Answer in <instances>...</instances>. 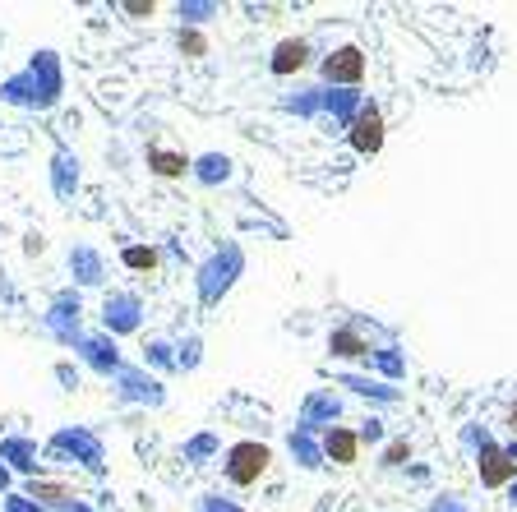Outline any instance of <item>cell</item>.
Returning <instances> with one entry per match:
<instances>
[{
    "label": "cell",
    "mask_w": 517,
    "mask_h": 512,
    "mask_svg": "<svg viewBox=\"0 0 517 512\" xmlns=\"http://www.w3.org/2000/svg\"><path fill=\"white\" fill-rule=\"evenodd\" d=\"M287 111H296V116H319V111H324V88H305V93L287 97Z\"/></svg>",
    "instance_id": "4dcf8cb0"
},
{
    "label": "cell",
    "mask_w": 517,
    "mask_h": 512,
    "mask_svg": "<svg viewBox=\"0 0 517 512\" xmlns=\"http://www.w3.org/2000/svg\"><path fill=\"white\" fill-rule=\"evenodd\" d=\"M0 462L10 466V471H24V476L37 480V443L33 439H0Z\"/></svg>",
    "instance_id": "7402d4cb"
},
{
    "label": "cell",
    "mask_w": 517,
    "mask_h": 512,
    "mask_svg": "<svg viewBox=\"0 0 517 512\" xmlns=\"http://www.w3.org/2000/svg\"><path fill=\"white\" fill-rule=\"evenodd\" d=\"M494 443V434L485 425H467L462 429V448H467V453H481V448H490Z\"/></svg>",
    "instance_id": "e575fe53"
},
{
    "label": "cell",
    "mask_w": 517,
    "mask_h": 512,
    "mask_svg": "<svg viewBox=\"0 0 517 512\" xmlns=\"http://www.w3.org/2000/svg\"><path fill=\"white\" fill-rule=\"evenodd\" d=\"M342 383H347L351 393H361V397H374V402H397V388L393 383H370V379H361V374H342Z\"/></svg>",
    "instance_id": "d4e9b609"
},
{
    "label": "cell",
    "mask_w": 517,
    "mask_h": 512,
    "mask_svg": "<svg viewBox=\"0 0 517 512\" xmlns=\"http://www.w3.org/2000/svg\"><path fill=\"white\" fill-rule=\"evenodd\" d=\"M217 10H222L217 0H181V5H176V14L185 19V28H199L204 19H213Z\"/></svg>",
    "instance_id": "f1b7e54d"
},
{
    "label": "cell",
    "mask_w": 517,
    "mask_h": 512,
    "mask_svg": "<svg viewBox=\"0 0 517 512\" xmlns=\"http://www.w3.org/2000/svg\"><path fill=\"white\" fill-rule=\"evenodd\" d=\"M70 273L79 286H102V277H107V263H102V254L93 250V245H74L70 250Z\"/></svg>",
    "instance_id": "ffe728a7"
},
{
    "label": "cell",
    "mask_w": 517,
    "mask_h": 512,
    "mask_svg": "<svg viewBox=\"0 0 517 512\" xmlns=\"http://www.w3.org/2000/svg\"><path fill=\"white\" fill-rule=\"evenodd\" d=\"M28 499L42 503L47 512H65V508H74V503H79V494H74V489L65 485V480L37 476V480H28Z\"/></svg>",
    "instance_id": "2e32d148"
},
{
    "label": "cell",
    "mask_w": 517,
    "mask_h": 512,
    "mask_svg": "<svg viewBox=\"0 0 517 512\" xmlns=\"http://www.w3.org/2000/svg\"><path fill=\"white\" fill-rule=\"evenodd\" d=\"M157 259H162V254H157L153 245H125L121 250V263L130 268V273H153Z\"/></svg>",
    "instance_id": "4316f807"
},
{
    "label": "cell",
    "mask_w": 517,
    "mask_h": 512,
    "mask_svg": "<svg viewBox=\"0 0 517 512\" xmlns=\"http://www.w3.org/2000/svg\"><path fill=\"white\" fill-rule=\"evenodd\" d=\"M222 466H227V480L236 489H254L273 466V448L259 439H236L227 448V457H222Z\"/></svg>",
    "instance_id": "7a4b0ae2"
},
{
    "label": "cell",
    "mask_w": 517,
    "mask_h": 512,
    "mask_svg": "<svg viewBox=\"0 0 517 512\" xmlns=\"http://www.w3.org/2000/svg\"><path fill=\"white\" fill-rule=\"evenodd\" d=\"M407 462H411V439H388L384 453H379V466L393 471V466H407Z\"/></svg>",
    "instance_id": "836d02e7"
},
{
    "label": "cell",
    "mask_w": 517,
    "mask_h": 512,
    "mask_svg": "<svg viewBox=\"0 0 517 512\" xmlns=\"http://www.w3.org/2000/svg\"><path fill=\"white\" fill-rule=\"evenodd\" d=\"M508 494H513V503H517V480H513V485H508Z\"/></svg>",
    "instance_id": "ee69618b"
},
{
    "label": "cell",
    "mask_w": 517,
    "mask_h": 512,
    "mask_svg": "<svg viewBox=\"0 0 517 512\" xmlns=\"http://www.w3.org/2000/svg\"><path fill=\"white\" fill-rule=\"evenodd\" d=\"M361 107H365L361 88H324V111L337 120V125H342V130H347L351 120L361 116Z\"/></svg>",
    "instance_id": "d6986e66"
},
{
    "label": "cell",
    "mask_w": 517,
    "mask_h": 512,
    "mask_svg": "<svg viewBox=\"0 0 517 512\" xmlns=\"http://www.w3.org/2000/svg\"><path fill=\"white\" fill-rule=\"evenodd\" d=\"M5 489H10V466L0 462V494H5Z\"/></svg>",
    "instance_id": "7bdbcfd3"
},
{
    "label": "cell",
    "mask_w": 517,
    "mask_h": 512,
    "mask_svg": "<svg viewBox=\"0 0 517 512\" xmlns=\"http://www.w3.org/2000/svg\"><path fill=\"white\" fill-rule=\"evenodd\" d=\"M148 171L162 176V180H181V176H190V157H185L181 148H162V143H153V148H148Z\"/></svg>",
    "instance_id": "44dd1931"
},
{
    "label": "cell",
    "mask_w": 517,
    "mask_h": 512,
    "mask_svg": "<svg viewBox=\"0 0 517 512\" xmlns=\"http://www.w3.org/2000/svg\"><path fill=\"white\" fill-rule=\"evenodd\" d=\"M47 453L51 457H74V462H84L88 471H102V466H107L102 439H97L93 429H84V425L56 429V434H51V443H47Z\"/></svg>",
    "instance_id": "3957f363"
},
{
    "label": "cell",
    "mask_w": 517,
    "mask_h": 512,
    "mask_svg": "<svg viewBox=\"0 0 517 512\" xmlns=\"http://www.w3.org/2000/svg\"><path fill=\"white\" fill-rule=\"evenodd\" d=\"M5 512H47V508H42V503H33L28 494H10V499H5Z\"/></svg>",
    "instance_id": "f35d334b"
},
{
    "label": "cell",
    "mask_w": 517,
    "mask_h": 512,
    "mask_svg": "<svg viewBox=\"0 0 517 512\" xmlns=\"http://www.w3.org/2000/svg\"><path fill=\"white\" fill-rule=\"evenodd\" d=\"M337 420H342V402L333 397V388H319V393H310L305 397V406H301V425H310V429H333Z\"/></svg>",
    "instance_id": "5bb4252c"
},
{
    "label": "cell",
    "mask_w": 517,
    "mask_h": 512,
    "mask_svg": "<svg viewBox=\"0 0 517 512\" xmlns=\"http://www.w3.org/2000/svg\"><path fill=\"white\" fill-rule=\"evenodd\" d=\"M241 273H245L241 245H222V250H213L204 263H199V277H194V282H199V300H204V305H217V300L236 286Z\"/></svg>",
    "instance_id": "6da1fadb"
},
{
    "label": "cell",
    "mask_w": 517,
    "mask_h": 512,
    "mask_svg": "<svg viewBox=\"0 0 517 512\" xmlns=\"http://www.w3.org/2000/svg\"><path fill=\"white\" fill-rule=\"evenodd\" d=\"M116 397H121V402H139V406H162L167 402V388H162V379H153L148 370L125 365V370L116 374Z\"/></svg>",
    "instance_id": "30bf717a"
},
{
    "label": "cell",
    "mask_w": 517,
    "mask_h": 512,
    "mask_svg": "<svg viewBox=\"0 0 517 512\" xmlns=\"http://www.w3.org/2000/svg\"><path fill=\"white\" fill-rule=\"evenodd\" d=\"M190 176L199 180V185H222V180H231V157L227 153H204L190 162Z\"/></svg>",
    "instance_id": "cb8c5ba5"
},
{
    "label": "cell",
    "mask_w": 517,
    "mask_h": 512,
    "mask_svg": "<svg viewBox=\"0 0 517 512\" xmlns=\"http://www.w3.org/2000/svg\"><path fill=\"white\" fill-rule=\"evenodd\" d=\"M328 356H337V360H370L374 356V342L361 333V328H333L328 333Z\"/></svg>",
    "instance_id": "9a60e30c"
},
{
    "label": "cell",
    "mask_w": 517,
    "mask_h": 512,
    "mask_svg": "<svg viewBox=\"0 0 517 512\" xmlns=\"http://www.w3.org/2000/svg\"><path fill=\"white\" fill-rule=\"evenodd\" d=\"M425 512H471V508H467V499H457V494H439Z\"/></svg>",
    "instance_id": "8d00e7d4"
},
{
    "label": "cell",
    "mask_w": 517,
    "mask_h": 512,
    "mask_svg": "<svg viewBox=\"0 0 517 512\" xmlns=\"http://www.w3.org/2000/svg\"><path fill=\"white\" fill-rule=\"evenodd\" d=\"M79 319H84V300H79V291H61V296L51 300L47 328H51V337H56L61 346H79V337H84Z\"/></svg>",
    "instance_id": "52a82bcc"
},
{
    "label": "cell",
    "mask_w": 517,
    "mask_h": 512,
    "mask_svg": "<svg viewBox=\"0 0 517 512\" xmlns=\"http://www.w3.org/2000/svg\"><path fill=\"white\" fill-rule=\"evenodd\" d=\"M476 471H481L485 489H508L517 480V439L513 443L494 439L490 448H481V453H476Z\"/></svg>",
    "instance_id": "8992f818"
},
{
    "label": "cell",
    "mask_w": 517,
    "mask_h": 512,
    "mask_svg": "<svg viewBox=\"0 0 517 512\" xmlns=\"http://www.w3.org/2000/svg\"><path fill=\"white\" fill-rule=\"evenodd\" d=\"M144 323V300L139 291H111L102 300V333L107 337H125V333H139Z\"/></svg>",
    "instance_id": "5b68a950"
},
{
    "label": "cell",
    "mask_w": 517,
    "mask_h": 512,
    "mask_svg": "<svg viewBox=\"0 0 517 512\" xmlns=\"http://www.w3.org/2000/svg\"><path fill=\"white\" fill-rule=\"evenodd\" d=\"M176 51H181L185 60H204V56H208L204 28H185V24H181V33H176Z\"/></svg>",
    "instance_id": "83f0119b"
},
{
    "label": "cell",
    "mask_w": 517,
    "mask_h": 512,
    "mask_svg": "<svg viewBox=\"0 0 517 512\" xmlns=\"http://www.w3.org/2000/svg\"><path fill=\"white\" fill-rule=\"evenodd\" d=\"M121 14H130V19H153L157 5L153 0H121Z\"/></svg>",
    "instance_id": "d590c367"
},
{
    "label": "cell",
    "mask_w": 517,
    "mask_h": 512,
    "mask_svg": "<svg viewBox=\"0 0 517 512\" xmlns=\"http://www.w3.org/2000/svg\"><path fill=\"white\" fill-rule=\"evenodd\" d=\"M28 70L37 74V88H42V97H47V107H56L65 93V74H61V56L56 51H37L33 60H28Z\"/></svg>",
    "instance_id": "4fadbf2b"
},
{
    "label": "cell",
    "mask_w": 517,
    "mask_h": 512,
    "mask_svg": "<svg viewBox=\"0 0 517 512\" xmlns=\"http://www.w3.org/2000/svg\"><path fill=\"white\" fill-rule=\"evenodd\" d=\"M388 139V125H384V111L374 107V102H365L361 116L347 125V143H351V153H361V157H374L379 148H384Z\"/></svg>",
    "instance_id": "ba28073f"
},
{
    "label": "cell",
    "mask_w": 517,
    "mask_h": 512,
    "mask_svg": "<svg viewBox=\"0 0 517 512\" xmlns=\"http://www.w3.org/2000/svg\"><path fill=\"white\" fill-rule=\"evenodd\" d=\"M319 443H324V462H333V466H356L361 462V434H356L351 425L324 429Z\"/></svg>",
    "instance_id": "7c38bea8"
},
{
    "label": "cell",
    "mask_w": 517,
    "mask_h": 512,
    "mask_svg": "<svg viewBox=\"0 0 517 512\" xmlns=\"http://www.w3.org/2000/svg\"><path fill=\"white\" fill-rule=\"evenodd\" d=\"M310 60H314V47L305 37H282L273 47V56H268V74H273V79H291V74H301Z\"/></svg>",
    "instance_id": "8fae6325"
},
{
    "label": "cell",
    "mask_w": 517,
    "mask_h": 512,
    "mask_svg": "<svg viewBox=\"0 0 517 512\" xmlns=\"http://www.w3.org/2000/svg\"><path fill=\"white\" fill-rule=\"evenodd\" d=\"M56 379H61V383H70V388H79V370H74L70 360H61V365H56Z\"/></svg>",
    "instance_id": "60d3db41"
},
{
    "label": "cell",
    "mask_w": 517,
    "mask_h": 512,
    "mask_svg": "<svg viewBox=\"0 0 517 512\" xmlns=\"http://www.w3.org/2000/svg\"><path fill=\"white\" fill-rule=\"evenodd\" d=\"M374 365H379V374H384V379H402V374H407V360L397 356V346H374Z\"/></svg>",
    "instance_id": "f546056e"
},
{
    "label": "cell",
    "mask_w": 517,
    "mask_h": 512,
    "mask_svg": "<svg viewBox=\"0 0 517 512\" xmlns=\"http://www.w3.org/2000/svg\"><path fill=\"white\" fill-rule=\"evenodd\" d=\"M199 512H245V508H241V503H231V499H217V494H208Z\"/></svg>",
    "instance_id": "ab89813d"
},
{
    "label": "cell",
    "mask_w": 517,
    "mask_h": 512,
    "mask_svg": "<svg viewBox=\"0 0 517 512\" xmlns=\"http://www.w3.org/2000/svg\"><path fill=\"white\" fill-rule=\"evenodd\" d=\"M144 360L153 365V370H181V365H176V346H171L167 337H148Z\"/></svg>",
    "instance_id": "484cf974"
},
{
    "label": "cell",
    "mask_w": 517,
    "mask_h": 512,
    "mask_svg": "<svg viewBox=\"0 0 517 512\" xmlns=\"http://www.w3.org/2000/svg\"><path fill=\"white\" fill-rule=\"evenodd\" d=\"M199 360H204V342L199 337H185V342H176V365L181 370H199Z\"/></svg>",
    "instance_id": "d6a6232c"
},
{
    "label": "cell",
    "mask_w": 517,
    "mask_h": 512,
    "mask_svg": "<svg viewBox=\"0 0 517 512\" xmlns=\"http://www.w3.org/2000/svg\"><path fill=\"white\" fill-rule=\"evenodd\" d=\"M365 70H370V60H365V51L356 47V42L328 51V56L319 60V74H324L328 88H361L365 84Z\"/></svg>",
    "instance_id": "277c9868"
},
{
    "label": "cell",
    "mask_w": 517,
    "mask_h": 512,
    "mask_svg": "<svg viewBox=\"0 0 517 512\" xmlns=\"http://www.w3.org/2000/svg\"><path fill=\"white\" fill-rule=\"evenodd\" d=\"M287 448H291V457H296L305 471H319V466H324V443H319V429L296 425L287 434Z\"/></svg>",
    "instance_id": "ac0fdd59"
},
{
    "label": "cell",
    "mask_w": 517,
    "mask_h": 512,
    "mask_svg": "<svg viewBox=\"0 0 517 512\" xmlns=\"http://www.w3.org/2000/svg\"><path fill=\"white\" fill-rule=\"evenodd\" d=\"M51 190L61 199H74V190H79V157L70 148H56V157H51Z\"/></svg>",
    "instance_id": "603a6c76"
},
{
    "label": "cell",
    "mask_w": 517,
    "mask_h": 512,
    "mask_svg": "<svg viewBox=\"0 0 517 512\" xmlns=\"http://www.w3.org/2000/svg\"><path fill=\"white\" fill-rule=\"evenodd\" d=\"M79 360H84L88 370H97V374H107V379H116V374L125 370V360H121V346H116V337H107V333H84L79 337Z\"/></svg>",
    "instance_id": "9c48e42d"
},
{
    "label": "cell",
    "mask_w": 517,
    "mask_h": 512,
    "mask_svg": "<svg viewBox=\"0 0 517 512\" xmlns=\"http://www.w3.org/2000/svg\"><path fill=\"white\" fill-rule=\"evenodd\" d=\"M356 434H361V448H365V443H384V420H365V425L361 429H356Z\"/></svg>",
    "instance_id": "74e56055"
},
{
    "label": "cell",
    "mask_w": 517,
    "mask_h": 512,
    "mask_svg": "<svg viewBox=\"0 0 517 512\" xmlns=\"http://www.w3.org/2000/svg\"><path fill=\"white\" fill-rule=\"evenodd\" d=\"M504 425H508V429H513V439H517V402H513V406H508V416H504Z\"/></svg>",
    "instance_id": "b9f144b4"
},
{
    "label": "cell",
    "mask_w": 517,
    "mask_h": 512,
    "mask_svg": "<svg viewBox=\"0 0 517 512\" xmlns=\"http://www.w3.org/2000/svg\"><path fill=\"white\" fill-rule=\"evenodd\" d=\"M217 448H222V439H217V434H194V439L185 443V462H208Z\"/></svg>",
    "instance_id": "1f68e13d"
},
{
    "label": "cell",
    "mask_w": 517,
    "mask_h": 512,
    "mask_svg": "<svg viewBox=\"0 0 517 512\" xmlns=\"http://www.w3.org/2000/svg\"><path fill=\"white\" fill-rule=\"evenodd\" d=\"M0 97H5L10 107H47V97H42V88H37V74L28 70V65L0 84Z\"/></svg>",
    "instance_id": "e0dca14e"
}]
</instances>
